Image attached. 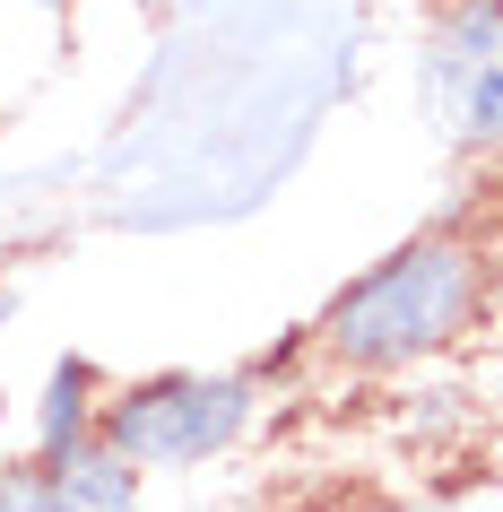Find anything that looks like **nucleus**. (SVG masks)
Returning <instances> with one entry per match:
<instances>
[{
	"label": "nucleus",
	"mask_w": 503,
	"mask_h": 512,
	"mask_svg": "<svg viewBox=\"0 0 503 512\" xmlns=\"http://www.w3.org/2000/svg\"><path fill=\"white\" fill-rule=\"evenodd\" d=\"M469 313H477V261H469V243L425 235V243H408V252H391L382 270L356 278V287L330 304L321 339H330L347 365H399V356L443 348Z\"/></svg>",
	"instance_id": "obj_1"
},
{
	"label": "nucleus",
	"mask_w": 503,
	"mask_h": 512,
	"mask_svg": "<svg viewBox=\"0 0 503 512\" xmlns=\"http://www.w3.org/2000/svg\"><path fill=\"white\" fill-rule=\"evenodd\" d=\"M243 417H252V391L235 374H174V382H139L105 408V443L131 469H183V460H209L217 443H235Z\"/></svg>",
	"instance_id": "obj_2"
},
{
	"label": "nucleus",
	"mask_w": 503,
	"mask_h": 512,
	"mask_svg": "<svg viewBox=\"0 0 503 512\" xmlns=\"http://www.w3.org/2000/svg\"><path fill=\"white\" fill-rule=\"evenodd\" d=\"M425 79H434V113L451 139L503 148V0H451Z\"/></svg>",
	"instance_id": "obj_3"
},
{
	"label": "nucleus",
	"mask_w": 503,
	"mask_h": 512,
	"mask_svg": "<svg viewBox=\"0 0 503 512\" xmlns=\"http://www.w3.org/2000/svg\"><path fill=\"white\" fill-rule=\"evenodd\" d=\"M53 512H139V486H131V460L113 452L105 434H87L70 452H53Z\"/></svg>",
	"instance_id": "obj_4"
},
{
	"label": "nucleus",
	"mask_w": 503,
	"mask_h": 512,
	"mask_svg": "<svg viewBox=\"0 0 503 512\" xmlns=\"http://www.w3.org/2000/svg\"><path fill=\"white\" fill-rule=\"evenodd\" d=\"M87 443V365H61L53 374V400H44V460Z\"/></svg>",
	"instance_id": "obj_5"
},
{
	"label": "nucleus",
	"mask_w": 503,
	"mask_h": 512,
	"mask_svg": "<svg viewBox=\"0 0 503 512\" xmlns=\"http://www.w3.org/2000/svg\"><path fill=\"white\" fill-rule=\"evenodd\" d=\"M0 512H53V478L44 469H0Z\"/></svg>",
	"instance_id": "obj_6"
}]
</instances>
